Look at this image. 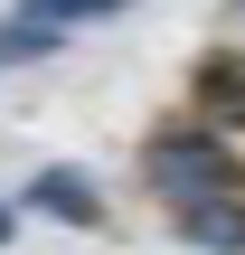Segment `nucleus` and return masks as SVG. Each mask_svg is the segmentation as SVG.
<instances>
[{"label": "nucleus", "mask_w": 245, "mask_h": 255, "mask_svg": "<svg viewBox=\"0 0 245 255\" xmlns=\"http://www.w3.org/2000/svg\"><path fill=\"white\" fill-rule=\"evenodd\" d=\"M28 208H47V218H66V227H104V189L76 180V170H38V180H28Z\"/></svg>", "instance_id": "f03ea898"}, {"label": "nucleus", "mask_w": 245, "mask_h": 255, "mask_svg": "<svg viewBox=\"0 0 245 255\" xmlns=\"http://www.w3.org/2000/svg\"><path fill=\"white\" fill-rule=\"evenodd\" d=\"M142 180H151L170 208L236 199V151H227V132H208V123H179V132H151V151H142Z\"/></svg>", "instance_id": "f257e3e1"}, {"label": "nucleus", "mask_w": 245, "mask_h": 255, "mask_svg": "<svg viewBox=\"0 0 245 255\" xmlns=\"http://www.w3.org/2000/svg\"><path fill=\"white\" fill-rule=\"evenodd\" d=\"M47 47H57V19H9L0 28V66L9 57H47Z\"/></svg>", "instance_id": "20e7f679"}, {"label": "nucleus", "mask_w": 245, "mask_h": 255, "mask_svg": "<svg viewBox=\"0 0 245 255\" xmlns=\"http://www.w3.org/2000/svg\"><path fill=\"white\" fill-rule=\"evenodd\" d=\"M179 237L198 255H245V199H198V208H179Z\"/></svg>", "instance_id": "7ed1b4c3"}, {"label": "nucleus", "mask_w": 245, "mask_h": 255, "mask_svg": "<svg viewBox=\"0 0 245 255\" xmlns=\"http://www.w3.org/2000/svg\"><path fill=\"white\" fill-rule=\"evenodd\" d=\"M9 227H19V208H0V246H9Z\"/></svg>", "instance_id": "423d86ee"}, {"label": "nucleus", "mask_w": 245, "mask_h": 255, "mask_svg": "<svg viewBox=\"0 0 245 255\" xmlns=\"http://www.w3.org/2000/svg\"><path fill=\"white\" fill-rule=\"evenodd\" d=\"M132 0H28V19H57V28H76V19H123Z\"/></svg>", "instance_id": "39448f33"}]
</instances>
